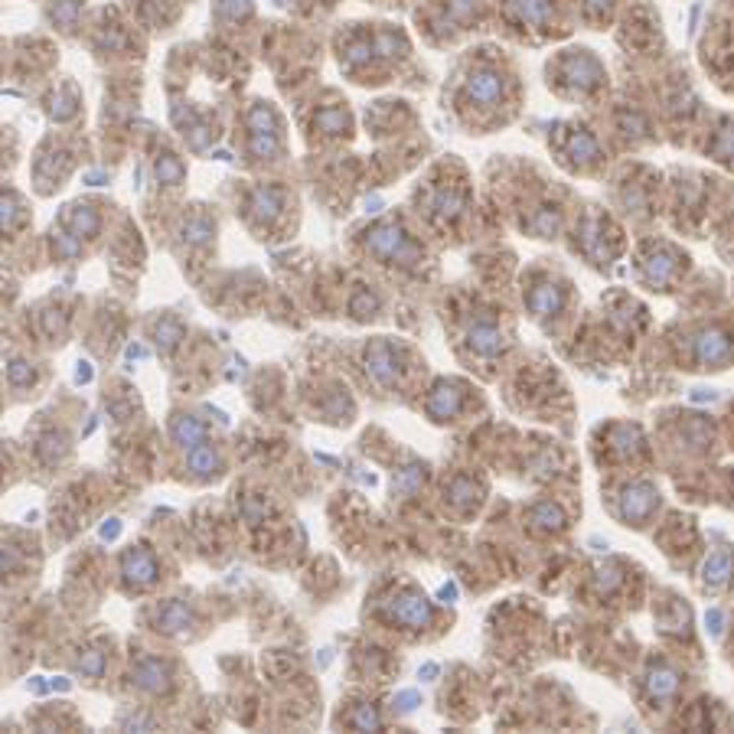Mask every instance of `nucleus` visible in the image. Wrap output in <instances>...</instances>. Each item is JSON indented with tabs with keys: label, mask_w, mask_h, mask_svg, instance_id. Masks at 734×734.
I'll return each instance as SVG.
<instances>
[{
	"label": "nucleus",
	"mask_w": 734,
	"mask_h": 734,
	"mask_svg": "<svg viewBox=\"0 0 734 734\" xmlns=\"http://www.w3.org/2000/svg\"><path fill=\"white\" fill-rule=\"evenodd\" d=\"M248 151L255 157H274L278 153V121H274V111L268 105H255L252 115H248Z\"/></svg>",
	"instance_id": "nucleus-1"
},
{
	"label": "nucleus",
	"mask_w": 734,
	"mask_h": 734,
	"mask_svg": "<svg viewBox=\"0 0 734 734\" xmlns=\"http://www.w3.org/2000/svg\"><path fill=\"white\" fill-rule=\"evenodd\" d=\"M366 248H369L372 255L385 258V262H405V258H414L412 242H408L405 232H402V228H395V226L372 228L369 235H366Z\"/></svg>",
	"instance_id": "nucleus-2"
},
{
	"label": "nucleus",
	"mask_w": 734,
	"mask_h": 734,
	"mask_svg": "<svg viewBox=\"0 0 734 734\" xmlns=\"http://www.w3.org/2000/svg\"><path fill=\"white\" fill-rule=\"evenodd\" d=\"M121 571H124L127 584H137V588H144V584H151L153 578H157V558H153L151 549L137 545V549H131V552L124 555V561H121Z\"/></svg>",
	"instance_id": "nucleus-3"
},
{
	"label": "nucleus",
	"mask_w": 734,
	"mask_h": 734,
	"mask_svg": "<svg viewBox=\"0 0 734 734\" xmlns=\"http://www.w3.org/2000/svg\"><path fill=\"white\" fill-rule=\"evenodd\" d=\"M134 685L151 695H163V692H170L173 679H170V669L163 666L161 659H141L134 666Z\"/></svg>",
	"instance_id": "nucleus-4"
},
{
	"label": "nucleus",
	"mask_w": 734,
	"mask_h": 734,
	"mask_svg": "<svg viewBox=\"0 0 734 734\" xmlns=\"http://www.w3.org/2000/svg\"><path fill=\"white\" fill-rule=\"evenodd\" d=\"M392 620H398L402 627H424L431 624V607L428 600L418 594H405L392 604Z\"/></svg>",
	"instance_id": "nucleus-5"
},
{
	"label": "nucleus",
	"mask_w": 734,
	"mask_h": 734,
	"mask_svg": "<svg viewBox=\"0 0 734 734\" xmlns=\"http://www.w3.org/2000/svg\"><path fill=\"white\" fill-rule=\"evenodd\" d=\"M190 627H193V610L186 607L183 600H167V604L157 610V630L161 633L177 636V633H186Z\"/></svg>",
	"instance_id": "nucleus-6"
},
{
	"label": "nucleus",
	"mask_w": 734,
	"mask_h": 734,
	"mask_svg": "<svg viewBox=\"0 0 734 734\" xmlns=\"http://www.w3.org/2000/svg\"><path fill=\"white\" fill-rule=\"evenodd\" d=\"M366 369L379 382H392V375H395V353H392V346L388 343H372L366 349Z\"/></svg>",
	"instance_id": "nucleus-7"
},
{
	"label": "nucleus",
	"mask_w": 734,
	"mask_h": 734,
	"mask_svg": "<svg viewBox=\"0 0 734 734\" xmlns=\"http://www.w3.org/2000/svg\"><path fill=\"white\" fill-rule=\"evenodd\" d=\"M653 506H656V493L650 487H643V483L624 489V496H620V509H624L627 519H643Z\"/></svg>",
	"instance_id": "nucleus-8"
},
{
	"label": "nucleus",
	"mask_w": 734,
	"mask_h": 734,
	"mask_svg": "<svg viewBox=\"0 0 734 734\" xmlns=\"http://www.w3.org/2000/svg\"><path fill=\"white\" fill-rule=\"evenodd\" d=\"M728 353H731V339L718 330H709L695 339V356L701 363H721V359H728Z\"/></svg>",
	"instance_id": "nucleus-9"
},
{
	"label": "nucleus",
	"mask_w": 734,
	"mask_h": 734,
	"mask_svg": "<svg viewBox=\"0 0 734 734\" xmlns=\"http://www.w3.org/2000/svg\"><path fill=\"white\" fill-rule=\"evenodd\" d=\"M467 92H470L473 102L480 105H493L503 92V82H499L496 72H473L470 82H467Z\"/></svg>",
	"instance_id": "nucleus-10"
},
{
	"label": "nucleus",
	"mask_w": 734,
	"mask_h": 734,
	"mask_svg": "<svg viewBox=\"0 0 734 734\" xmlns=\"http://www.w3.org/2000/svg\"><path fill=\"white\" fill-rule=\"evenodd\" d=\"M66 228L78 238H92V235H98L102 219H98L95 209H88V206H72V209L66 212Z\"/></svg>",
	"instance_id": "nucleus-11"
},
{
	"label": "nucleus",
	"mask_w": 734,
	"mask_h": 734,
	"mask_svg": "<svg viewBox=\"0 0 734 734\" xmlns=\"http://www.w3.org/2000/svg\"><path fill=\"white\" fill-rule=\"evenodd\" d=\"M186 467L196 473V477H209V473H219L222 467V457L212 450V444H196L190 454H186Z\"/></svg>",
	"instance_id": "nucleus-12"
},
{
	"label": "nucleus",
	"mask_w": 734,
	"mask_h": 734,
	"mask_svg": "<svg viewBox=\"0 0 734 734\" xmlns=\"http://www.w3.org/2000/svg\"><path fill=\"white\" fill-rule=\"evenodd\" d=\"M170 434H173V441H177L180 448H186V450H193L196 444H203V441H206V428L196 421V418H173Z\"/></svg>",
	"instance_id": "nucleus-13"
},
{
	"label": "nucleus",
	"mask_w": 734,
	"mask_h": 734,
	"mask_svg": "<svg viewBox=\"0 0 734 734\" xmlns=\"http://www.w3.org/2000/svg\"><path fill=\"white\" fill-rule=\"evenodd\" d=\"M252 212L258 219L271 222L281 212V190H274V186H258L252 193Z\"/></svg>",
	"instance_id": "nucleus-14"
},
{
	"label": "nucleus",
	"mask_w": 734,
	"mask_h": 734,
	"mask_svg": "<svg viewBox=\"0 0 734 734\" xmlns=\"http://www.w3.org/2000/svg\"><path fill=\"white\" fill-rule=\"evenodd\" d=\"M457 408H460V392H457L454 385L434 388V395H431V402H428V412L434 414V418H450Z\"/></svg>",
	"instance_id": "nucleus-15"
},
{
	"label": "nucleus",
	"mask_w": 734,
	"mask_h": 734,
	"mask_svg": "<svg viewBox=\"0 0 734 734\" xmlns=\"http://www.w3.org/2000/svg\"><path fill=\"white\" fill-rule=\"evenodd\" d=\"M470 346L477 353H496L503 346V333L496 327H489V323H480V327L470 330Z\"/></svg>",
	"instance_id": "nucleus-16"
},
{
	"label": "nucleus",
	"mask_w": 734,
	"mask_h": 734,
	"mask_svg": "<svg viewBox=\"0 0 734 734\" xmlns=\"http://www.w3.org/2000/svg\"><path fill=\"white\" fill-rule=\"evenodd\" d=\"M76 108H78V102H76V88H72V85H66V88H59V92L52 95L49 115L56 121H69L72 115H76Z\"/></svg>",
	"instance_id": "nucleus-17"
},
{
	"label": "nucleus",
	"mask_w": 734,
	"mask_h": 734,
	"mask_svg": "<svg viewBox=\"0 0 734 734\" xmlns=\"http://www.w3.org/2000/svg\"><path fill=\"white\" fill-rule=\"evenodd\" d=\"M568 78L571 82H578L581 88H591V85L600 82V69L594 59H588V56H581V59L574 62V66H568Z\"/></svg>",
	"instance_id": "nucleus-18"
},
{
	"label": "nucleus",
	"mask_w": 734,
	"mask_h": 734,
	"mask_svg": "<svg viewBox=\"0 0 734 734\" xmlns=\"http://www.w3.org/2000/svg\"><path fill=\"white\" fill-rule=\"evenodd\" d=\"M183 177H186V167L180 163V157H173V153H161L157 157V180L161 183L177 186V183H183Z\"/></svg>",
	"instance_id": "nucleus-19"
},
{
	"label": "nucleus",
	"mask_w": 734,
	"mask_h": 734,
	"mask_svg": "<svg viewBox=\"0 0 734 734\" xmlns=\"http://www.w3.org/2000/svg\"><path fill=\"white\" fill-rule=\"evenodd\" d=\"M313 124L320 127V131H327V134H339V131L349 127V115L343 108H323V111H317Z\"/></svg>",
	"instance_id": "nucleus-20"
},
{
	"label": "nucleus",
	"mask_w": 734,
	"mask_h": 734,
	"mask_svg": "<svg viewBox=\"0 0 734 734\" xmlns=\"http://www.w3.org/2000/svg\"><path fill=\"white\" fill-rule=\"evenodd\" d=\"M76 672L85 675V679H98L105 672V656L98 650H85L76 663Z\"/></svg>",
	"instance_id": "nucleus-21"
},
{
	"label": "nucleus",
	"mask_w": 734,
	"mask_h": 734,
	"mask_svg": "<svg viewBox=\"0 0 734 734\" xmlns=\"http://www.w3.org/2000/svg\"><path fill=\"white\" fill-rule=\"evenodd\" d=\"M561 307V294H558L555 287H549V284H542L535 294H532V310L535 313H552V310H558Z\"/></svg>",
	"instance_id": "nucleus-22"
},
{
	"label": "nucleus",
	"mask_w": 734,
	"mask_h": 734,
	"mask_svg": "<svg viewBox=\"0 0 734 734\" xmlns=\"http://www.w3.org/2000/svg\"><path fill=\"white\" fill-rule=\"evenodd\" d=\"M675 685H679V679H675L672 669H656V672L650 675V692L656 695V699H663V695H672Z\"/></svg>",
	"instance_id": "nucleus-23"
},
{
	"label": "nucleus",
	"mask_w": 734,
	"mask_h": 734,
	"mask_svg": "<svg viewBox=\"0 0 734 734\" xmlns=\"http://www.w3.org/2000/svg\"><path fill=\"white\" fill-rule=\"evenodd\" d=\"M515 10H519V17L529 20V23H542V20L549 17V0H519L515 4Z\"/></svg>",
	"instance_id": "nucleus-24"
},
{
	"label": "nucleus",
	"mask_w": 734,
	"mask_h": 734,
	"mask_svg": "<svg viewBox=\"0 0 734 734\" xmlns=\"http://www.w3.org/2000/svg\"><path fill=\"white\" fill-rule=\"evenodd\" d=\"M153 337H157V343H161L163 349H173L180 339H183V327H180V323H173V320H163V323H157Z\"/></svg>",
	"instance_id": "nucleus-25"
},
{
	"label": "nucleus",
	"mask_w": 734,
	"mask_h": 734,
	"mask_svg": "<svg viewBox=\"0 0 734 734\" xmlns=\"http://www.w3.org/2000/svg\"><path fill=\"white\" fill-rule=\"evenodd\" d=\"M209 235H212V226L206 219H190L183 226V238H186V242H193V245L209 242Z\"/></svg>",
	"instance_id": "nucleus-26"
},
{
	"label": "nucleus",
	"mask_w": 734,
	"mask_h": 734,
	"mask_svg": "<svg viewBox=\"0 0 734 734\" xmlns=\"http://www.w3.org/2000/svg\"><path fill=\"white\" fill-rule=\"evenodd\" d=\"M62 454H66V438H62V434H46L42 444H40V457H42V460L52 464V460L62 457Z\"/></svg>",
	"instance_id": "nucleus-27"
},
{
	"label": "nucleus",
	"mask_w": 734,
	"mask_h": 734,
	"mask_svg": "<svg viewBox=\"0 0 734 734\" xmlns=\"http://www.w3.org/2000/svg\"><path fill=\"white\" fill-rule=\"evenodd\" d=\"M7 379H10V385H13V388L30 385V382H33V369H30V363H23V359H10Z\"/></svg>",
	"instance_id": "nucleus-28"
},
{
	"label": "nucleus",
	"mask_w": 734,
	"mask_h": 734,
	"mask_svg": "<svg viewBox=\"0 0 734 734\" xmlns=\"http://www.w3.org/2000/svg\"><path fill=\"white\" fill-rule=\"evenodd\" d=\"M646 268H650V274L656 281H663V278H669V274L675 271V258H672V255H650Z\"/></svg>",
	"instance_id": "nucleus-29"
},
{
	"label": "nucleus",
	"mask_w": 734,
	"mask_h": 734,
	"mask_svg": "<svg viewBox=\"0 0 734 734\" xmlns=\"http://www.w3.org/2000/svg\"><path fill=\"white\" fill-rule=\"evenodd\" d=\"M20 219H23V206L13 193L4 196V228H17Z\"/></svg>",
	"instance_id": "nucleus-30"
},
{
	"label": "nucleus",
	"mask_w": 734,
	"mask_h": 734,
	"mask_svg": "<svg viewBox=\"0 0 734 734\" xmlns=\"http://www.w3.org/2000/svg\"><path fill=\"white\" fill-rule=\"evenodd\" d=\"M76 13H78V0H66L62 7L52 10V20H59L62 30H72L76 26Z\"/></svg>",
	"instance_id": "nucleus-31"
},
{
	"label": "nucleus",
	"mask_w": 734,
	"mask_h": 734,
	"mask_svg": "<svg viewBox=\"0 0 734 734\" xmlns=\"http://www.w3.org/2000/svg\"><path fill=\"white\" fill-rule=\"evenodd\" d=\"M532 519L539 525H545V529H558L561 525V513H558L555 506H539L535 513H532Z\"/></svg>",
	"instance_id": "nucleus-32"
},
{
	"label": "nucleus",
	"mask_w": 734,
	"mask_h": 734,
	"mask_svg": "<svg viewBox=\"0 0 734 734\" xmlns=\"http://www.w3.org/2000/svg\"><path fill=\"white\" fill-rule=\"evenodd\" d=\"M728 574V558L725 555H715L711 561H705V581H725Z\"/></svg>",
	"instance_id": "nucleus-33"
},
{
	"label": "nucleus",
	"mask_w": 734,
	"mask_h": 734,
	"mask_svg": "<svg viewBox=\"0 0 734 734\" xmlns=\"http://www.w3.org/2000/svg\"><path fill=\"white\" fill-rule=\"evenodd\" d=\"M349 310L356 313V317H366V310H375V297L372 294H366V291H359V294L353 297V304H349Z\"/></svg>",
	"instance_id": "nucleus-34"
},
{
	"label": "nucleus",
	"mask_w": 734,
	"mask_h": 734,
	"mask_svg": "<svg viewBox=\"0 0 734 734\" xmlns=\"http://www.w3.org/2000/svg\"><path fill=\"white\" fill-rule=\"evenodd\" d=\"M353 725H356V728H369V731H375V728H379V715H375V711H372L369 705H363V709L356 711Z\"/></svg>",
	"instance_id": "nucleus-35"
},
{
	"label": "nucleus",
	"mask_w": 734,
	"mask_h": 734,
	"mask_svg": "<svg viewBox=\"0 0 734 734\" xmlns=\"http://www.w3.org/2000/svg\"><path fill=\"white\" fill-rule=\"evenodd\" d=\"M470 496H473V483L470 480H454V487H450V499H454V503H467Z\"/></svg>",
	"instance_id": "nucleus-36"
},
{
	"label": "nucleus",
	"mask_w": 734,
	"mask_h": 734,
	"mask_svg": "<svg viewBox=\"0 0 734 734\" xmlns=\"http://www.w3.org/2000/svg\"><path fill=\"white\" fill-rule=\"evenodd\" d=\"M98 535H102V539H118V535H121V523H118V519H108V523L98 529Z\"/></svg>",
	"instance_id": "nucleus-37"
},
{
	"label": "nucleus",
	"mask_w": 734,
	"mask_h": 734,
	"mask_svg": "<svg viewBox=\"0 0 734 734\" xmlns=\"http://www.w3.org/2000/svg\"><path fill=\"white\" fill-rule=\"evenodd\" d=\"M76 382H92V366H88V363H78V369H76Z\"/></svg>",
	"instance_id": "nucleus-38"
},
{
	"label": "nucleus",
	"mask_w": 734,
	"mask_h": 734,
	"mask_svg": "<svg viewBox=\"0 0 734 734\" xmlns=\"http://www.w3.org/2000/svg\"><path fill=\"white\" fill-rule=\"evenodd\" d=\"M614 584H617V571H614V568L600 571V588H614Z\"/></svg>",
	"instance_id": "nucleus-39"
},
{
	"label": "nucleus",
	"mask_w": 734,
	"mask_h": 734,
	"mask_svg": "<svg viewBox=\"0 0 734 734\" xmlns=\"http://www.w3.org/2000/svg\"><path fill=\"white\" fill-rule=\"evenodd\" d=\"M17 568V555H13V549H4V571H13Z\"/></svg>",
	"instance_id": "nucleus-40"
},
{
	"label": "nucleus",
	"mask_w": 734,
	"mask_h": 734,
	"mask_svg": "<svg viewBox=\"0 0 734 734\" xmlns=\"http://www.w3.org/2000/svg\"><path fill=\"white\" fill-rule=\"evenodd\" d=\"M124 725L127 728H153V721L151 718H124Z\"/></svg>",
	"instance_id": "nucleus-41"
},
{
	"label": "nucleus",
	"mask_w": 734,
	"mask_h": 734,
	"mask_svg": "<svg viewBox=\"0 0 734 734\" xmlns=\"http://www.w3.org/2000/svg\"><path fill=\"white\" fill-rule=\"evenodd\" d=\"M127 356H131V359H144L147 349H144V346H131V349H127Z\"/></svg>",
	"instance_id": "nucleus-42"
},
{
	"label": "nucleus",
	"mask_w": 734,
	"mask_h": 734,
	"mask_svg": "<svg viewBox=\"0 0 734 734\" xmlns=\"http://www.w3.org/2000/svg\"><path fill=\"white\" fill-rule=\"evenodd\" d=\"M52 689H59V692H66V689H69V679H52Z\"/></svg>",
	"instance_id": "nucleus-43"
},
{
	"label": "nucleus",
	"mask_w": 734,
	"mask_h": 734,
	"mask_svg": "<svg viewBox=\"0 0 734 734\" xmlns=\"http://www.w3.org/2000/svg\"><path fill=\"white\" fill-rule=\"evenodd\" d=\"M102 180H105V173H88V183H95V186H98V183H102Z\"/></svg>",
	"instance_id": "nucleus-44"
},
{
	"label": "nucleus",
	"mask_w": 734,
	"mask_h": 734,
	"mask_svg": "<svg viewBox=\"0 0 734 734\" xmlns=\"http://www.w3.org/2000/svg\"><path fill=\"white\" fill-rule=\"evenodd\" d=\"M588 4H591V7H598V10H600V7H610V0H588Z\"/></svg>",
	"instance_id": "nucleus-45"
}]
</instances>
